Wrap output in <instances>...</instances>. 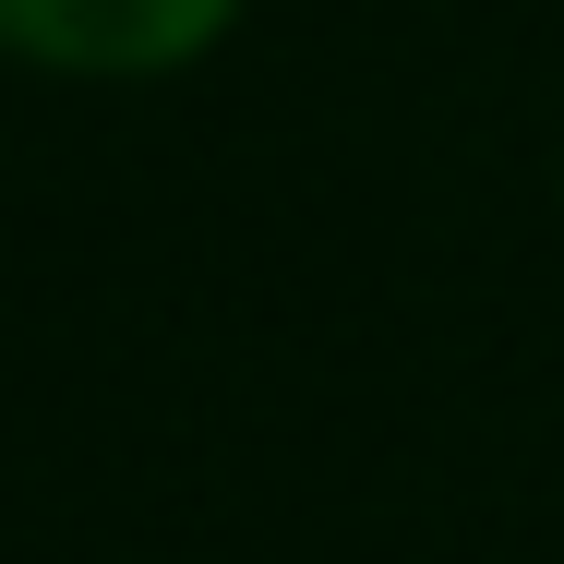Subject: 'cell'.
Masks as SVG:
<instances>
[{
    "label": "cell",
    "mask_w": 564,
    "mask_h": 564,
    "mask_svg": "<svg viewBox=\"0 0 564 564\" xmlns=\"http://www.w3.org/2000/svg\"><path fill=\"white\" fill-rule=\"evenodd\" d=\"M240 0H0V48L48 73H181L217 48Z\"/></svg>",
    "instance_id": "obj_1"
}]
</instances>
